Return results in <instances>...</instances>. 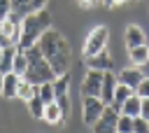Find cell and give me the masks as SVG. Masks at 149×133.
<instances>
[{
    "label": "cell",
    "instance_id": "1",
    "mask_svg": "<svg viewBox=\"0 0 149 133\" xmlns=\"http://www.w3.org/2000/svg\"><path fill=\"white\" fill-rule=\"evenodd\" d=\"M40 44V51L44 56V61L51 65V70L56 75H63V72H70V65H72V51H70V42L63 37L61 30H56L54 26L47 28L42 33V37L37 40Z\"/></svg>",
    "mask_w": 149,
    "mask_h": 133
},
{
    "label": "cell",
    "instance_id": "2",
    "mask_svg": "<svg viewBox=\"0 0 149 133\" xmlns=\"http://www.w3.org/2000/svg\"><path fill=\"white\" fill-rule=\"evenodd\" d=\"M51 28V14L47 9H40V12H30L21 19V35H19V42H16V49L19 51H26L30 49L33 44H37V40L42 37V33Z\"/></svg>",
    "mask_w": 149,
    "mask_h": 133
},
{
    "label": "cell",
    "instance_id": "3",
    "mask_svg": "<svg viewBox=\"0 0 149 133\" xmlns=\"http://www.w3.org/2000/svg\"><path fill=\"white\" fill-rule=\"evenodd\" d=\"M23 54H26V58H28V70H26L23 79H28V82L35 84V86L56 79V72H54L51 65L44 61V56H42V51H40V44H33V47L26 49Z\"/></svg>",
    "mask_w": 149,
    "mask_h": 133
},
{
    "label": "cell",
    "instance_id": "4",
    "mask_svg": "<svg viewBox=\"0 0 149 133\" xmlns=\"http://www.w3.org/2000/svg\"><path fill=\"white\" fill-rule=\"evenodd\" d=\"M107 40H109V30L107 26H95L88 30L86 40H84V47H81V56L88 58V56H95L100 51L107 49Z\"/></svg>",
    "mask_w": 149,
    "mask_h": 133
},
{
    "label": "cell",
    "instance_id": "5",
    "mask_svg": "<svg viewBox=\"0 0 149 133\" xmlns=\"http://www.w3.org/2000/svg\"><path fill=\"white\" fill-rule=\"evenodd\" d=\"M19 35H21V16L12 12L7 19L0 21V47H16Z\"/></svg>",
    "mask_w": 149,
    "mask_h": 133
},
{
    "label": "cell",
    "instance_id": "6",
    "mask_svg": "<svg viewBox=\"0 0 149 133\" xmlns=\"http://www.w3.org/2000/svg\"><path fill=\"white\" fill-rule=\"evenodd\" d=\"M100 89H102V72L100 70H86L84 79H81V98H100Z\"/></svg>",
    "mask_w": 149,
    "mask_h": 133
},
{
    "label": "cell",
    "instance_id": "7",
    "mask_svg": "<svg viewBox=\"0 0 149 133\" xmlns=\"http://www.w3.org/2000/svg\"><path fill=\"white\" fill-rule=\"evenodd\" d=\"M105 107L107 105L100 98H84L81 100V119H84V124L86 126H93L100 119V114L105 112Z\"/></svg>",
    "mask_w": 149,
    "mask_h": 133
},
{
    "label": "cell",
    "instance_id": "8",
    "mask_svg": "<svg viewBox=\"0 0 149 133\" xmlns=\"http://www.w3.org/2000/svg\"><path fill=\"white\" fill-rule=\"evenodd\" d=\"M119 110H114L112 105L105 107V112L100 114V119L91 126L93 133H116V121H119Z\"/></svg>",
    "mask_w": 149,
    "mask_h": 133
},
{
    "label": "cell",
    "instance_id": "9",
    "mask_svg": "<svg viewBox=\"0 0 149 133\" xmlns=\"http://www.w3.org/2000/svg\"><path fill=\"white\" fill-rule=\"evenodd\" d=\"M84 65H86L88 70H100V72H109V70L114 68V61H112L109 51L105 49V51H100V54H95V56H88V58H84Z\"/></svg>",
    "mask_w": 149,
    "mask_h": 133
},
{
    "label": "cell",
    "instance_id": "10",
    "mask_svg": "<svg viewBox=\"0 0 149 133\" xmlns=\"http://www.w3.org/2000/svg\"><path fill=\"white\" fill-rule=\"evenodd\" d=\"M116 79H119V84H123V86H130L133 91L140 86V82L144 79V75H142V70L140 68H123L119 75H116Z\"/></svg>",
    "mask_w": 149,
    "mask_h": 133
},
{
    "label": "cell",
    "instance_id": "11",
    "mask_svg": "<svg viewBox=\"0 0 149 133\" xmlns=\"http://www.w3.org/2000/svg\"><path fill=\"white\" fill-rule=\"evenodd\" d=\"M116 84H119V79H116V75H114L112 70H109V72H102V89H100V100H102L105 105H109V103H112Z\"/></svg>",
    "mask_w": 149,
    "mask_h": 133
},
{
    "label": "cell",
    "instance_id": "12",
    "mask_svg": "<svg viewBox=\"0 0 149 133\" xmlns=\"http://www.w3.org/2000/svg\"><path fill=\"white\" fill-rule=\"evenodd\" d=\"M123 42H126V49H135V47H142L144 44V30L135 23L126 26V33H123Z\"/></svg>",
    "mask_w": 149,
    "mask_h": 133
},
{
    "label": "cell",
    "instance_id": "13",
    "mask_svg": "<svg viewBox=\"0 0 149 133\" xmlns=\"http://www.w3.org/2000/svg\"><path fill=\"white\" fill-rule=\"evenodd\" d=\"M42 119H44L49 126H63V124H65L63 112H61V107H58V103H56V100L44 105V114H42Z\"/></svg>",
    "mask_w": 149,
    "mask_h": 133
},
{
    "label": "cell",
    "instance_id": "14",
    "mask_svg": "<svg viewBox=\"0 0 149 133\" xmlns=\"http://www.w3.org/2000/svg\"><path fill=\"white\" fill-rule=\"evenodd\" d=\"M19 82H21V77H19V75H14V72L5 75V77H2V91H0V96H2V98H7V100L16 98V91H19Z\"/></svg>",
    "mask_w": 149,
    "mask_h": 133
},
{
    "label": "cell",
    "instance_id": "15",
    "mask_svg": "<svg viewBox=\"0 0 149 133\" xmlns=\"http://www.w3.org/2000/svg\"><path fill=\"white\" fill-rule=\"evenodd\" d=\"M128 58L135 68H142L149 63V47L142 44V47H135V49H128Z\"/></svg>",
    "mask_w": 149,
    "mask_h": 133
},
{
    "label": "cell",
    "instance_id": "16",
    "mask_svg": "<svg viewBox=\"0 0 149 133\" xmlns=\"http://www.w3.org/2000/svg\"><path fill=\"white\" fill-rule=\"evenodd\" d=\"M133 93H135V91H133L130 86L116 84V89H114V98H112V103H109V105H112L114 110H119V112H121V105H123V103H126V100H128Z\"/></svg>",
    "mask_w": 149,
    "mask_h": 133
},
{
    "label": "cell",
    "instance_id": "17",
    "mask_svg": "<svg viewBox=\"0 0 149 133\" xmlns=\"http://www.w3.org/2000/svg\"><path fill=\"white\" fill-rule=\"evenodd\" d=\"M54 86V96H68L70 93V72H63V75H56V79L51 82Z\"/></svg>",
    "mask_w": 149,
    "mask_h": 133
},
{
    "label": "cell",
    "instance_id": "18",
    "mask_svg": "<svg viewBox=\"0 0 149 133\" xmlns=\"http://www.w3.org/2000/svg\"><path fill=\"white\" fill-rule=\"evenodd\" d=\"M140 103H142V98H140L137 93H133V96L121 105V114H126V117H130V119L140 117Z\"/></svg>",
    "mask_w": 149,
    "mask_h": 133
},
{
    "label": "cell",
    "instance_id": "19",
    "mask_svg": "<svg viewBox=\"0 0 149 133\" xmlns=\"http://www.w3.org/2000/svg\"><path fill=\"white\" fill-rule=\"evenodd\" d=\"M14 54H16V47H5V49H2V56H0V72H2V75H9V72H12Z\"/></svg>",
    "mask_w": 149,
    "mask_h": 133
},
{
    "label": "cell",
    "instance_id": "20",
    "mask_svg": "<svg viewBox=\"0 0 149 133\" xmlns=\"http://www.w3.org/2000/svg\"><path fill=\"white\" fill-rule=\"evenodd\" d=\"M35 93H37V86L21 77V82H19V91H16V98H19V100H23V103H28Z\"/></svg>",
    "mask_w": 149,
    "mask_h": 133
},
{
    "label": "cell",
    "instance_id": "21",
    "mask_svg": "<svg viewBox=\"0 0 149 133\" xmlns=\"http://www.w3.org/2000/svg\"><path fill=\"white\" fill-rule=\"evenodd\" d=\"M26 105H28V112H30V117H33V119H42V114H44V105H47V103H44L37 93H35Z\"/></svg>",
    "mask_w": 149,
    "mask_h": 133
},
{
    "label": "cell",
    "instance_id": "22",
    "mask_svg": "<svg viewBox=\"0 0 149 133\" xmlns=\"http://www.w3.org/2000/svg\"><path fill=\"white\" fill-rule=\"evenodd\" d=\"M26 70H28V58H26V54H23V51H19V49H16L12 72H14V75H19V77H23V75H26Z\"/></svg>",
    "mask_w": 149,
    "mask_h": 133
},
{
    "label": "cell",
    "instance_id": "23",
    "mask_svg": "<svg viewBox=\"0 0 149 133\" xmlns=\"http://www.w3.org/2000/svg\"><path fill=\"white\" fill-rule=\"evenodd\" d=\"M9 2H12V12H14V14H19L21 19H23L26 14H30V12H33L30 0H9Z\"/></svg>",
    "mask_w": 149,
    "mask_h": 133
},
{
    "label": "cell",
    "instance_id": "24",
    "mask_svg": "<svg viewBox=\"0 0 149 133\" xmlns=\"http://www.w3.org/2000/svg\"><path fill=\"white\" fill-rule=\"evenodd\" d=\"M37 96H40L44 103H54V100H56V96H54V86H51V82L40 84V86H37Z\"/></svg>",
    "mask_w": 149,
    "mask_h": 133
},
{
    "label": "cell",
    "instance_id": "25",
    "mask_svg": "<svg viewBox=\"0 0 149 133\" xmlns=\"http://www.w3.org/2000/svg\"><path fill=\"white\" fill-rule=\"evenodd\" d=\"M116 133H133V119H130V117H126V114H119Z\"/></svg>",
    "mask_w": 149,
    "mask_h": 133
},
{
    "label": "cell",
    "instance_id": "26",
    "mask_svg": "<svg viewBox=\"0 0 149 133\" xmlns=\"http://www.w3.org/2000/svg\"><path fill=\"white\" fill-rule=\"evenodd\" d=\"M56 103H58V107H61V112H63V119L68 121V119H70V112H72V107H70V96H58Z\"/></svg>",
    "mask_w": 149,
    "mask_h": 133
},
{
    "label": "cell",
    "instance_id": "27",
    "mask_svg": "<svg viewBox=\"0 0 149 133\" xmlns=\"http://www.w3.org/2000/svg\"><path fill=\"white\" fill-rule=\"evenodd\" d=\"M133 133H149V121L142 117H135L133 119Z\"/></svg>",
    "mask_w": 149,
    "mask_h": 133
},
{
    "label": "cell",
    "instance_id": "28",
    "mask_svg": "<svg viewBox=\"0 0 149 133\" xmlns=\"http://www.w3.org/2000/svg\"><path fill=\"white\" fill-rule=\"evenodd\" d=\"M135 93H137L140 98H149V77H144V79L140 82V86L135 89Z\"/></svg>",
    "mask_w": 149,
    "mask_h": 133
},
{
    "label": "cell",
    "instance_id": "29",
    "mask_svg": "<svg viewBox=\"0 0 149 133\" xmlns=\"http://www.w3.org/2000/svg\"><path fill=\"white\" fill-rule=\"evenodd\" d=\"M9 14H12V2L9 0H0V21L7 19Z\"/></svg>",
    "mask_w": 149,
    "mask_h": 133
},
{
    "label": "cell",
    "instance_id": "30",
    "mask_svg": "<svg viewBox=\"0 0 149 133\" xmlns=\"http://www.w3.org/2000/svg\"><path fill=\"white\" fill-rule=\"evenodd\" d=\"M140 117L149 121V98H142V103H140Z\"/></svg>",
    "mask_w": 149,
    "mask_h": 133
},
{
    "label": "cell",
    "instance_id": "31",
    "mask_svg": "<svg viewBox=\"0 0 149 133\" xmlns=\"http://www.w3.org/2000/svg\"><path fill=\"white\" fill-rule=\"evenodd\" d=\"M30 7H33V12H40L47 7V0H30Z\"/></svg>",
    "mask_w": 149,
    "mask_h": 133
},
{
    "label": "cell",
    "instance_id": "32",
    "mask_svg": "<svg viewBox=\"0 0 149 133\" xmlns=\"http://www.w3.org/2000/svg\"><path fill=\"white\" fill-rule=\"evenodd\" d=\"M79 2V7H95V5H100L98 0H77Z\"/></svg>",
    "mask_w": 149,
    "mask_h": 133
},
{
    "label": "cell",
    "instance_id": "33",
    "mask_svg": "<svg viewBox=\"0 0 149 133\" xmlns=\"http://www.w3.org/2000/svg\"><path fill=\"white\" fill-rule=\"evenodd\" d=\"M102 7H114V0H98Z\"/></svg>",
    "mask_w": 149,
    "mask_h": 133
},
{
    "label": "cell",
    "instance_id": "34",
    "mask_svg": "<svg viewBox=\"0 0 149 133\" xmlns=\"http://www.w3.org/2000/svg\"><path fill=\"white\" fill-rule=\"evenodd\" d=\"M123 2H130V0H114V5H123Z\"/></svg>",
    "mask_w": 149,
    "mask_h": 133
},
{
    "label": "cell",
    "instance_id": "35",
    "mask_svg": "<svg viewBox=\"0 0 149 133\" xmlns=\"http://www.w3.org/2000/svg\"><path fill=\"white\" fill-rule=\"evenodd\" d=\"M2 77H5V75H2V72H0V91H2Z\"/></svg>",
    "mask_w": 149,
    "mask_h": 133
},
{
    "label": "cell",
    "instance_id": "36",
    "mask_svg": "<svg viewBox=\"0 0 149 133\" xmlns=\"http://www.w3.org/2000/svg\"><path fill=\"white\" fill-rule=\"evenodd\" d=\"M2 49H5V47H0V56H2Z\"/></svg>",
    "mask_w": 149,
    "mask_h": 133
}]
</instances>
